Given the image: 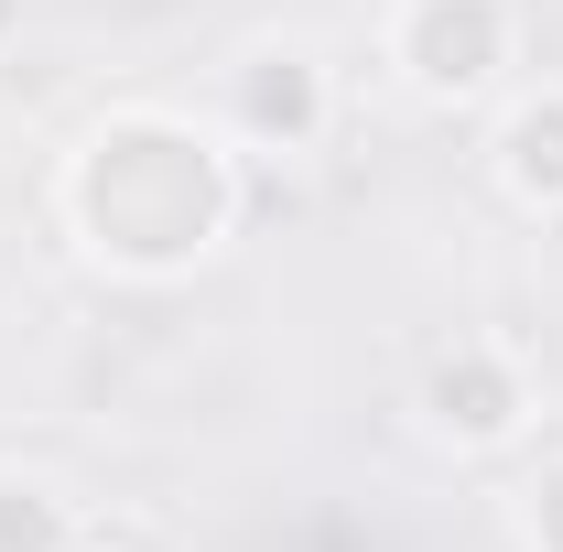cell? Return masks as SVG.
I'll list each match as a JSON object with an SVG mask.
<instances>
[{"label":"cell","mask_w":563,"mask_h":552,"mask_svg":"<svg viewBox=\"0 0 563 552\" xmlns=\"http://www.w3.org/2000/svg\"><path fill=\"white\" fill-rule=\"evenodd\" d=\"M66 239L120 281H185L239 239V141L185 109H109L66 152Z\"/></svg>","instance_id":"cell-1"},{"label":"cell","mask_w":563,"mask_h":552,"mask_svg":"<svg viewBox=\"0 0 563 552\" xmlns=\"http://www.w3.org/2000/svg\"><path fill=\"white\" fill-rule=\"evenodd\" d=\"M509 44H520V11L509 0H401L390 11V66L412 76L422 98L466 109L509 76Z\"/></svg>","instance_id":"cell-2"},{"label":"cell","mask_w":563,"mask_h":552,"mask_svg":"<svg viewBox=\"0 0 563 552\" xmlns=\"http://www.w3.org/2000/svg\"><path fill=\"white\" fill-rule=\"evenodd\" d=\"M412 412H422L433 444H455V455H498V444H520V422H531V368H520L498 336H455V346L422 357Z\"/></svg>","instance_id":"cell-3"},{"label":"cell","mask_w":563,"mask_h":552,"mask_svg":"<svg viewBox=\"0 0 563 552\" xmlns=\"http://www.w3.org/2000/svg\"><path fill=\"white\" fill-rule=\"evenodd\" d=\"M325 120H336V76L303 33L239 55V76H228V141L239 152H314Z\"/></svg>","instance_id":"cell-4"},{"label":"cell","mask_w":563,"mask_h":552,"mask_svg":"<svg viewBox=\"0 0 563 552\" xmlns=\"http://www.w3.org/2000/svg\"><path fill=\"white\" fill-rule=\"evenodd\" d=\"M488 152H498V185H509L531 217H563V87L509 98V120H498Z\"/></svg>","instance_id":"cell-5"},{"label":"cell","mask_w":563,"mask_h":552,"mask_svg":"<svg viewBox=\"0 0 563 552\" xmlns=\"http://www.w3.org/2000/svg\"><path fill=\"white\" fill-rule=\"evenodd\" d=\"M76 498L55 477H0V552H76Z\"/></svg>","instance_id":"cell-6"},{"label":"cell","mask_w":563,"mask_h":552,"mask_svg":"<svg viewBox=\"0 0 563 552\" xmlns=\"http://www.w3.org/2000/svg\"><path fill=\"white\" fill-rule=\"evenodd\" d=\"M520 542H531V552H563V455H542L531 487H520Z\"/></svg>","instance_id":"cell-7"},{"label":"cell","mask_w":563,"mask_h":552,"mask_svg":"<svg viewBox=\"0 0 563 552\" xmlns=\"http://www.w3.org/2000/svg\"><path fill=\"white\" fill-rule=\"evenodd\" d=\"M76 552H152V542H131V531H76Z\"/></svg>","instance_id":"cell-8"},{"label":"cell","mask_w":563,"mask_h":552,"mask_svg":"<svg viewBox=\"0 0 563 552\" xmlns=\"http://www.w3.org/2000/svg\"><path fill=\"white\" fill-rule=\"evenodd\" d=\"M0 33H11V0H0Z\"/></svg>","instance_id":"cell-9"}]
</instances>
